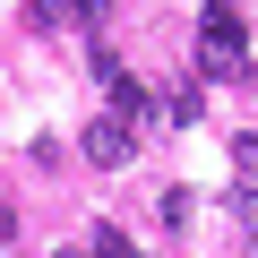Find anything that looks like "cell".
<instances>
[{
    "instance_id": "6da1fadb",
    "label": "cell",
    "mask_w": 258,
    "mask_h": 258,
    "mask_svg": "<svg viewBox=\"0 0 258 258\" xmlns=\"http://www.w3.org/2000/svg\"><path fill=\"white\" fill-rule=\"evenodd\" d=\"M198 69H207V78H241V69H249V26H241V9H215V0H207V18H198Z\"/></svg>"
},
{
    "instance_id": "7a4b0ae2",
    "label": "cell",
    "mask_w": 258,
    "mask_h": 258,
    "mask_svg": "<svg viewBox=\"0 0 258 258\" xmlns=\"http://www.w3.org/2000/svg\"><path fill=\"white\" fill-rule=\"evenodd\" d=\"M78 147H86L95 164H129V155H138V129H120V120L103 112V120H86V138H78Z\"/></svg>"
},
{
    "instance_id": "3957f363",
    "label": "cell",
    "mask_w": 258,
    "mask_h": 258,
    "mask_svg": "<svg viewBox=\"0 0 258 258\" xmlns=\"http://www.w3.org/2000/svg\"><path fill=\"white\" fill-rule=\"evenodd\" d=\"M232 164H241V181L258 189V129H249V138H232Z\"/></svg>"
},
{
    "instance_id": "277c9868",
    "label": "cell",
    "mask_w": 258,
    "mask_h": 258,
    "mask_svg": "<svg viewBox=\"0 0 258 258\" xmlns=\"http://www.w3.org/2000/svg\"><path fill=\"white\" fill-rule=\"evenodd\" d=\"M86 258H138V249H129L120 232H95V241H86Z\"/></svg>"
},
{
    "instance_id": "5b68a950",
    "label": "cell",
    "mask_w": 258,
    "mask_h": 258,
    "mask_svg": "<svg viewBox=\"0 0 258 258\" xmlns=\"http://www.w3.org/2000/svg\"><path fill=\"white\" fill-rule=\"evenodd\" d=\"M9 232H18V207H9V198H0V241H9Z\"/></svg>"
},
{
    "instance_id": "8992f818",
    "label": "cell",
    "mask_w": 258,
    "mask_h": 258,
    "mask_svg": "<svg viewBox=\"0 0 258 258\" xmlns=\"http://www.w3.org/2000/svg\"><path fill=\"white\" fill-rule=\"evenodd\" d=\"M103 9H112V0H78V18H103Z\"/></svg>"
},
{
    "instance_id": "52a82bcc",
    "label": "cell",
    "mask_w": 258,
    "mask_h": 258,
    "mask_svg": "<svg viewBox=\"0 0 258 258\" xmlns=\"http://www.w3.org/2000/svg\"><path fill=\"white\" fill-rule=\"evenodd\" d=\"M60 258H86V241H69V249H60Z\"/></svg>"
},
{
    "instance_id": "ba28073f",
    "label": "cell",
    "mask_w": 258,
    "mask_h": 258,
    "mask_svg": "<svg viewBox=\"0 0 258 258\" xmlns=\"http://www.w3.org/2000/svg\"><path fill=\"white\" fill-rule=\"evenodd\" d=\"M215 9H232V0H215Z\"/></svg>"
}]
</instances>
